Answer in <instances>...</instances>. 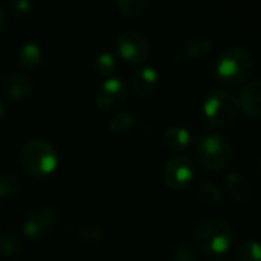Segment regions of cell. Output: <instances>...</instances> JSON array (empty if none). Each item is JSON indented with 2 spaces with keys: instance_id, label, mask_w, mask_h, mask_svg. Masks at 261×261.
Listing matches in <instances>:
<instances>
[{
  "instance_id": "1",
  "label": "cell",
  "mask_w": 261,
  "mask_h": 261,
  "mask_svg": "<svg viewBox=\"0 0 261 261\" xmlns=\"http://www.w3.org/2000/svg\"><path fill=\"white\" fill-rule=\"evenodd\" d=\"M194 243L208 255H222L236 242L234 228L219 217H206L196 223L193 231Z\"/></svg>"
},
{
  "instance_id": "2",
  "label": "cell",
  "mask_w": 261,
  "mask_h": 261,
  "mask_svg": "<svg viewBox=\"0 0 261 261\" xmlns=\"http://www.w3.org/2000/svg\"><path fill=\"white\" fill-rule=\"evenodd\" d=\"M254 69V58L249 49L232 46L223 50L213 66L214 78L226 86H242Z\"/></svg>"
},
{
  "instance_id": "3",
  "label": "cell",
  "mask_w": 261,
  "mask_h": 261,
  "mask_svg": "<svg viewBox=\"0 0 261 261\" xmlns=\"http://www.w3.org/2000/svg\"><path fill=\"white\" fill-rule=\"evenodd\" d=\"M196 156L203 168L210 171H220L232 161L234 145L231 139L220 132L206 133L199 138Z\"/></svg>"
},
{
  "instance_id": "4",
  "label": "cell",
  "mask_w": 261,
  "mask_h": 261,
  "mask_svg": "<svg viewBox=\"0 0 261 261\" xmlns=\"http://www.w3.org/2000/svg\"><path fill=\"white\" fill-rule=\"evenodd\" d=\"M21 164L29 174L46 177L57 170L58 153L49 141L34 138L21 148Z\"/></svg>"
},
{
  "instance_id": "5",
  "label": "cell",
  "mask_w": 261,
  "mask_h": 261,
  "mask_svg": "<svg viewBox=\"0 0 261 261\" xmlns=\"http://www.w3.org/2000/svg\"><path fill=\"white\" fill-rule=\"evenodd\" d=\"M203 113L211 125H229L240 113L237 96L225 89H214L203 99Z\"/></svg>"
},
{
  "instance_id": "6",
  "label": "cell",
  "mask_w": 261,
  "mask_h": 261,
  "mask_svg": "<svg viewBox=\"0 0 261 261\" xmlns=\"http://www.w3.org/2000/svg\"><path fill=\"white\" fill-rule=\"evenodd\" d=\"M115 46L121 58L132 64L145 61L150 54V43L147 37L136 29H124L119 32L115 40Z\"/></svg>"
},
{
  "instance_id": "7",
  "label": "cell",
  "mask_w": 261,
  "mask_h": 261,
  "mask_svg": "<svg viewBox=\"0 0 261 261\" xmlns=\"http://www.w3.org/2000/svg\"><path fill=\"white\" fill-rule=\"evenodd\" d=\"M194 177V164L188 154H174L167 159L162 179L165 185L171 190H182L185 188Z\"/></svg>"
},
{
  "instance_id": "8",
  "label": "cell",
  "mask_w": 261,
  "mask_h": 261,
  "mask_svg": "<svg viewBox=\"0 0 261 261\" xmlns=\"http://www.w3.org/2000/svg\"><path fill=\"white\" fill-rule=\"evenodd\" d=\"M127 99V83L116 75L107 76L96 89L95 102L101 110H118Z\"/></svg>"
},
{
  "instance_id": "9",
  "label": "cell",
  "mask_w": 261,
  "mask_h": 261,
  "mask_svg": "<svg viewBox=\"0 0 261 261\" xmlns=\"http://www.w3.org/2000/svg\"><path fill=\"white\" fill-rule=\"evenodd\" d=\"M55 219H57V213L52 208L47 206L37 208L26 217L23 223V232L32 239L43 237L50 232V229L55 225Z\"/></svg>"
},
{
  "instance_id": "10",
  "label": "cell",
  "mask_w": 261,
  "mask_h": 261,
  "mask_svg": "<svg viewBox=\"0 0 261 261\" xmlns=\"http://www.w3.org/2000/svg\"><path fill=\"white\" fill-rule=\"evenodd\" d=\"M239 107L240 110L251 118H258L261 113V81L258 78L248 80L242 84L239 96Z\"/></svg>"
},
{
  "instance_id": "11",
  "label": "cell",
  "mask_w": 261,
  "mask_h": 261,
  "mask_svg": "<svg viewBox=\"0 0 261 261\" xmlns=\"http://www.w3.org/2000/svg\"><path fill=\"white\" fill-rule=\"evenodd\" d=\"M32 81L21 73H9L0 81V95L9 101H21L32 93Z\"/></svg>"
},
{
  "instance_id": "12",
  "label": "cell",
  "mask_w": 261,
  "mask_h": 261,
  "mask_svg": "<svg viewBox=\"0 0 261 261\" xmlns=\"http://www.w3.org/2000/svg\"><path fill=\"white\" fill-rule=\"evenodd\" d=\"M130 86L133 93L139 98L150 96L159 86V73L151 66H142L136 69L130 76Z\"/></svg>"
},
{
  "instance_id": "13",
  "label": "cell",
  "mask_w": 261,
  "mask_h": 261,
  "mask_svg": "<svg viewBox=\"0 0 261 261\" xmlns=\"http://www.w3.org/2000/svg\"><path fill=\"white\" fill-rule=\"evenodd\" d=\"M225 188L229 197L237 203H245L252 194L251 182L239 171H229L225 179Z\"/></svg>"
},
{
  "instance_id": "14",
  "label": "cell",
  "mask_w": 261,
  "mask_h": 261,
  "mask_svg": "<svg viewBox=\"0 0 261 261\" xmlns=\"http://www.w3.org/2000/svg\"><path fill=\"white\" fill-rule=\"evenodd\" d=\"M162 142L168 150L182 151L191 144V133L184 125H170L162 133Z\"/></svg>"
},
{
  "instance_id": "15",
  "label": "cell",
  "mask_w": 261,
  "mask_h": 261,
  "mask_svg": "<svg viewBox=\"0 0 261 261\" xmlns=\"http://www.w3.org/2000/svg\"><path fill=\"white\" fill-rule=\"evenodd\" d=\"M213 47V41L208 35L205 34H199V35H193L190 37L185 44H184V50L188 57L191 58H200L205 57L206 54H210Z\"/></svg>"
},
{
  "instance_id": "16",
  "label": "cell",
  "mask_w": 261,
  "mask_h": 261,
  "mask_svg": "<svg viewBox=\"0 0 261 261\" xmlns=\"http://www.w3.org/2000/svg\"><path fill=\"white\" fill-rule=\"evenodd\" d=\"M92 66H93L95 72H98L99 75L112 76L115 73V70L118 69V61H116V57L112 52H109V50H99L93 57Z\"/></svg>"
},
{
  "instance_id": "17",
  "label": "cell",
  "mask_w": 261,
  "mask_h": 261,
  "mask_svg": "<svg viewBox=\"0 0 261 261\" xmlns=\"http://www.w3.org/2000/svg\"><path fill=\"white\" fill-rule=\"evenodd\" d=\"M18 61L20 64L28 69V70H32L35 69L40 61H41V50H40V46L37 43H24L18 52Z\"/></svg>"
},
{
  "instance_id": "18",
  "label": "cell",
  "mask_w": 261,
  "mask_h": 261,
  "mask_svg": "<svg viewBox=\"0 0 261 261\" xmlns=\"http://www.w3.org/2000/svg\"><path fill=\"white\" fill-rule=\"evenodd\" d=\"M197 196L199 199L206 205H217L223 199V193L220 187L211 180H203L197 187Z\"/></svg>"
},
{
  "instance_id": "19",
  "label": "cell",
  "mask_w": 261,
  "mask_h": 261,
  "mask_svg": "<svg viewBox=\"0 0 261 261\" xmlns=\"http://www.w3.org/2000/svg\"><path fill=\"white\" fill-rule=\"evenodd\" d=\"M260 245L255 239L243 240L234 254V261H260Z\"/></svg>"
},
{
  "instance_id": "20",
  "label": "cell",
  "mask_w": 261,
  "mask_h": 261,
  "mask_svg": "<svg viewBox=\"0 0 261 261\" xmlns=\"http://www.w3.org/2000/svg\"><path fill=\"white\" fill-rule=\"evenodd\" d=\"M115 5L122 15L130 17V18H136L142 15L150 6L147 0H116Z\"/></svg>"
},
{
  "instance_id": "21",
  "label": "cell",
  "mask_w": 261,
  "mask_h": 261,
  "mask_svg": "<svg viewBox=\"0 0 261 261\" xmlns=\"http://www.w3.org/2000/svg\"><path fill=\"white\" fill-rule=\"evenodd\" d=\"M20 190H21V182L15 174L6 171L0 173V197L11 199L17 196Z\"/></svg>"
},
{
  "instance_id": "22",
  "label": "cell",
  "mask_w": 261,
  "mask_h": 261,
  "mask_svg": "<svg viewBox=\"0 0 261 261\" xmlns=\"http://www.w3.org/2000/svg\"><path fill=\"white\" fill-rule=\"evenodd\" d=\"M135 116L133 113L127 112V110H122V112H116L110 121H109V128L113 132V133H125L128 132L133 125H135Z\"/></svg>"
},
{
  "instance_id": "23",
  "label": "cell",
  "mask_w": 261,
  "mask_h": 261,
  "mask_svg": "<svg viewBox=\"0 0 261 261\" xmlns=\"http://www.w3.org/2000/svg\"><path fill=\"white\" fill-rule=\"evenodd\" d=\"M21 248V239L15 232H3L0 234V254L12 255Z\"/></svg>"
},
{
  "instance_id": "24",
  "label": "cell",
  "mask_w": 261,
  "mask_h": 261,
  "mask_svg": "<svg viewBox=\"0 0 261 261\" xmlns=\"http://www.w3.org/2000/svg\"><path fill=\"white\" fill-rule=\"evenodd\" d=\"M170 260L196 261L197 260V251L194 249V246H191V245H188V243H180V245H176V246L171 249Z\"/></svg>"
},
{
  "instance_id": "25",
  "label": "cell",
  "mask_w": 261,
  "mask_h": 261,
  "mask_svg": "<svg viewBox=\"0 0 261 261\" xmlns=\"http://www.w3.org/2000/svg\"><path fill=\"white\" fill-rule=\"evenodd\" d=\"M78 236L81 237V240L87 242V243H95L101 239L102 232L98 226L95 225H90V223H86V225H81L78 228Z\"/></svg>"
},
{
  "instance_id": "26",
  "label": "cell",
  "mask_w": 261,
  "mask_h": 261,
  "mask_svg": "<svg viewBox=\"0 0 261 261\" xmlns=\"http://www.w3.org/2000/svg\"><path fill=\"white\" fill-rule=\"evenodd\" d=\"M9 6H11V11H12L15 15H28V14H31V9H32V3L28 2V0H17V2H12Z\"/></svg>"
},
{
  "instance_id": "27",
  "label": "cell",
  "mask_w": 261,
  "mask_h": 261,
  "mask_svg": "<svg viewBox=\"0 0 261 261\" xmlns=\"http://www.w3.org/2000/svg\"><path fill=\"white\" fill-rule=\"evenodd\" d=\"M5 23H6V15H5V11L0 8V32H2L3 28H5Z\"/></svg>"
},
{
  "instance_id": "28",
  "label": "cell",
  "mask_w": 261,
  "mask_h": 261,
  "mask_svg": "<svg viewBox=\"0 0 261 261\" xmlns=\"http://www.w3.org/2000/svg\"><path fill=\"white\" fill-rule=\"evenodd\" d=\"M5 116V102H3V99L0 98V119Z\"/></svg>"
},
{
  "instance_id": "29",
  "label": "cell",
  "mask_w": 261,
  "mask_h": 261,
  "mask_svg": "<svg viewBox=\"0 0 261 261\" xmlns=\"http://www.w3.org/2000/svg\"><path fill=\"white\" fill-rule=\"evenodd\" d=\"M208 261H225V260H222V258H211V260H208Z\"/></svg>"
}]
</instances>
